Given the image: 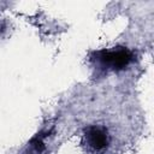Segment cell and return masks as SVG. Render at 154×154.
<instances>
[{
	"mask_svg": "<svg viewBox=\"0 0 154 154\" xmlns=\"http://www.w3.org/2000/svg\"><path fill=\"white\" fill-rule=\"evenodd\" d=\"M97 60L102 67L109 70H122L132 60V53L125 47H118L111 51H102L97 54Z\"/></svg>",
	"mask_w": 154,
	"mask_h": 154,
	"instance_id": "7a4b0ae2",
	"label": "cell"
},
{
	"mask_svg": "<svg viewBox=\"0 0 154 154\" xmlns=\"http://www.w3.org/2000/svg\"><path fill=\"white\" fill-rule=\"evenodd\" d=\"M82 142L88 152L94 154H101L109 147L111 135L106 126L89 125L83 131Z\"/></svg>",
	"mask_w": 154,
	"mask_h": 154,
	"instance_id": "6da1fadb",
	"label": "cell"
}]
</instances>
